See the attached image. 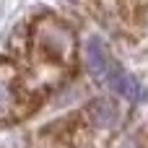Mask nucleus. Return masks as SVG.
<instances>
[{"label": "nucleus", "mask_w": 148, "mask_h": 148, "mask_svg": "<svg viewBox=\"0 0 148 148\" xmlns=\"http://www.w3.org/2000/svg\"><path fill=\"white\" fill-rule=\"evenodd\" d=\"M36 44H39L44 57H49L55 62H68L73 57L75 39H73V31L65 23H60L55 18H44L36 29Z\"/></svg>", "instance_id": "nucleus-1"}, {"label": "nucleus", "mask_w": 148, "mask_h": 148, "mask_svg": "<svg viewBox=\"0 0 148 148\" xmlns=\"http://www.w3.org/2000/svg\"><path fill=\"white\" fill-rule=\"evenodd\" d=\"M114 65H117V62L109 57L107 44H104L99 36H91V39L86 42V68H88L91 78H96L99 83H107V75H109V70H112Z\"/></svg>", "instance_id": "nucleus-2"}, {"label": "nucleus", "mask_w": 148, "mask_h": 148, "mask_svg": "<svg viewBox=\"0 0 148 148\" xmlns=\"http://www.w3.org/2000/svg\"><path fill=\"white\" fill-rule=\"evenodd\" d=\"M107 86H109L114 94L125 96L127 101H135V104L146 101V88H143V83H140L135 75L125 73L120 65H114V68L109 70V75H107Z\"/></svg>", "instance_id": "nucleus-3"}, {"label": "nucleus", "mask_w": 148, "mask_h": 148, "mask_svg": "<svg viewBox=\"0 0 148 148\" xmlns=\"http://www.w3.org/2000/svg\"><path fill=\"white\" fill-rule=\"evenodd\" d=\"M86 117L94 127L99 130H109V127H117L120 122V112L114 107L112 99H94L88 107H86Z\"/></svg>", "instance_id": "nucleus-4"}, {"label": "nucleus", "mask_w": 148, "mask_h": 148, "mask_svg": "<svg viewBox=\"0 0 148 148\" xmlns=\"http://www.w3.org/2000/svg\"><path fill=\"white\" fill-rule=\"evenodd\" d=\"M13 107H16V94H13V88H10L5 81H0V120L8 117Z\"/></svg>", "instance_id": "nucleus-5"}]
</instances>
